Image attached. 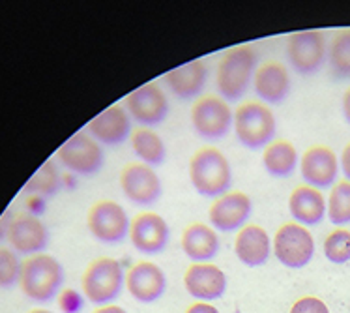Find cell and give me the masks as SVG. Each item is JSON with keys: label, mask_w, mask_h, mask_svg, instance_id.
Segmentation results:
<instances>
[{"label": "cell", "mask_w": 350, "mask_h": 313, "mask_svg": "<svg viewBox=\"0 0 350 313\" xmlns=\"http://www.w3.org/2000/svg\"><path fill=\"white\" fill-rule=\"evenodd\" d=\"M58 188H60V173L57 165L53 162H45L34 173V177L30 178L29 184L25 186V192L34 193L38 197H49L58 192Z\"/></svg>", "instance_id": "obj_27"}, {"label": "cell", "mask_w": 350, "mask_h": 313, "mask_svg": "<svg viewBox=\"0 0 350 313\" xmlns=\"http://www.w3.org/2000/svg\"><path fill=\"white\" fill-rule=\"evenodd\" d=\"M286 57L294 70L301 75H311L324 64L326 40L319 30L296 32L286 42Z\"/></svg>", "instance_id": "obj_9"}, {"label": "cell", "mask_w": 350, "mask_h": 313, "mask_svg": "<svg viewBox=\"0 0 350 313\" xmlns=\"http://www.w3.org/2000/svg\"><path fill=\"white\" fill-rule=\"evenodd\" d=\"M251 216V199L242 192L225 193L214 201L210 207L208 218L214 229L223 233H230L240 229Z\"/></svg>", "instance_id": "obj_15"}, {"label": "cell", "mask_w": 350, "mask_h": 313, "mask_svg": "<svg viewBox=\"0 0 350 313\" xmlns=\"http://www.w3.org/2000/svg\"><path fill=\"white\" fill-rule=\"evenodd\" d=\"M343 114H345V121L350 124V88L345 92L343 96Z\"/></svg>", "instance_id": "obj_36"}, {"label": "cell", "mask_w": 350, "mask_h": 313, "mask_svg": "<svg viewBox=\"0 0 350 313\" xmlns=\"http://www.w3.org/2000/svg\"><path fill=\"white\" fill-rule=\"evenodd\" d=\"M255 92L266 103H281L291 92L288 71L279 62H266L255 71Z\"/></svg>", "instance_id": "obj_20"}, {"label": "cell", "mask_w": 350, "mask_h": 313, "mask_svg": "<svg viewBox=\"0 0 350 313\" xmlns=\"http://www.w3.org/2000/svg\"><path fill=\"white\" fill-rule=\"evenodd\" d=\"M126 111L129 116L139 124H143L144 128H152L165 121V116L169 113V101L163 90L154 83L139 86L137 90L129 94L126 98Z\"/></svg>", "instance_id": "obj_11"}, {"label": "cell", "mask_w": 350, "mask_h": 313, "mask_svg": "<svg viewBox=\"0 0 350 313\" xmlns=\"http://www.w3.org/2000/svg\"><path fill=\"white\" fill-rule=\"evenodd\" d=\"M291 313H329V310L321 299L306 297V299H300L294 304Z\"/></svg>", "instance_id": "obj_33"}, {"label": "cell", "mask_w": 350, "mask_h": 313, "mask_svg": "<svg viewBox=\"0 0 350 313\" xmlns=\"http://www.w3.org/2000/svg\"><path fill=\"white\" fill-rule=\"evenodd\" d=\"M288 210L294 220L300 221L301 225H317L324 220L328 212V205L319 190L311 186L296 188L288 199Z\"/></svg>", "instance_id": "obj_22"}, {"label": "cell", "mask_w": 350, "mask_h": 313, "mask_svg": "<svg viewBox=\"0 0 350 313\" xmlns=\"http://www.w3.org/2000/svg\"><path fill=\"white\" fill-rule=\"evenodd\" d=\"M329 66L336 77H350V29L334 36L329 45Z\"/></svg>", "instance_id": "obj_28"}, {"label": "cell", "mask_w": 350, "mask_h": 313, "mask_svg": "<svg viewBox=\"0 0 350 313\" xmlns=\"http://www.w3.org/2000/svg\"><path fill=\"white\" fill-rule=\"evenodd\" d=\"M257 71V53L253 47H236L223 57L217 68V90L225 100L236 101L247 92Z\"/></svg>", "instance_id": "obj_3"}, {"label": "cell", "mask_w": 350, "mask_h": 313, "mask_svg": "<svg viewBox=\"0 0 350 313\" xmlns=\"http://www.w3.org/2000/svg\"><path fill=\"white\" fill-rule=\"evenodd\" d=\"M23 263L14 249L0 248V287L10 289L21 279Z\"/></svg>", "instance_id": "obj_31"}, {"label": "cell", "mask_w": 350, "mask_h": 313, "mask_svg": "<svg viewBox=\"0 0 350 313\" xmlns=\"http://www.w3.org/2000/svg\"><path fill=\"white\" fill-rule=\"evenodd\" d=\"M273 253L288 268H301L313 259V235L300 223H286L273 238Z\"/></svg>", "instance_id": "obj_6"}, {"label": "cell", "mask_w": 350, "mask_h": 313, "mask_svg": "<svg viewBox=\"0 0 350 313\" xmlns=\"http://www.w3.org/2000/svg\"><path fill=\"white\" fill-rule=\"evenodd\" d=\"M88 229L100 242L118 244L128 235L129 218L115 201H101L88 212Z\"/></svg>", "instance_id": "obj_10"}, {"label": "cell", "mask_w": 350, "mask_h": 313, "mask_svg": "<svg viewBox=\"0 0 350 313\" xmlns=\"http://www.w3.org/2000/svg\"><path fill=\"white\" fill-rule=\"evenodd\" d=\"M262 164L273 177H288L298 165V152L288 141H273L265 150Z\"/></svg>", "instance_id": "obj_25"}, {"label": "cell", "mask_w": 350, "mask_h": 313, "mask_svg": "<svg viewBox=\"0 0 350 313\" xmlns=\"http://www.w3.org/2000/svg\"><path fill=\"white\" fill-rule=\"evenodd\" d=\"M189 178L195 190L204 197H221L230 188L232 171L229 160L217 149L199 150L189 164Z\"/></svg>", "instance_id": "obj_2"}, {"label": "cell", "mask_w": 350, "mask_h": 313, "mask_svg": "<svg viewBox=\"0 0 350 313\" xmlns=\"http://www.w3.org/2000/svg\"><path fill=\"white\" fill-rule=\"evenodd\" d=\"M328 218L334 225L350 223V182H339L332 188L328 201Z\"/></svg>", "instance_id": "obj_29"}, {"label": "cell", "mask_w": 350, "mask_h": 313, "mask_svg": "<svg viewBox=\"0 0 350 313\" xmlns=\"http://www.w3.org/2000/svg\"><path fill=\"white\" fill-rule=\"evenodd\" d=\"M234 132L240 142L247 149H262L266 145H272V139L275 137V116L258 101L243 103L236 109Z\"/></svg>", "instance_id": "obj_4"}, {"label": "cell", "mask_w": 350, "mask_h": 313, "mask_svg": "<svg viewBox=\"0 0 350 313\" xmlns=\"http://www.w3.org/2000/svg\"><path fill=\"white\" fill-rule=\"evenodd\" d=\"M208 70L202 60H191L165 75V83L180 100L197 98L206 85Z\"/></svg>", "instance_id": "obj_21"}, {"label": "cell", "mask_w": 350, "mask_h": 313, "mask_svg": "<svg viewBox=\"0 0 350 313\" xmlns=\"http://www.w3.org/2000/svg\"><path fill=\"white\" fill-rule=\"evenodd\" d=\"M129 295L143 304L156 302L165 292L167 279H165L163 271L154 263H139L129 271L126 278Z\"/></svg>", "instance_id": "obj_18"}, {"label": "cell", "mask_w": 350, "mask_h": 313, "mask_svg": "<svg viewBox=\"0 0 350 313\" xmlns=\"http://www.w3.org/2000/svg\"><path fill=\"white\" fill-rule=\"evenodd\" d=\"M58 306L64 313H77L83 308V299L75 289H64L58 297Z\"/></svg>", "instance_id": "obj_32"}, {"label": "cell", "mask_w": 350, "mask_h": 313, "mask_svg": "<svg viewBox=\"0 0 350 313\" xmlns=\"http://www.w3.org/2000/svg\"><path fill=\"white\" fill-rule=\"evenodd\" d=\"M182 248L191 261L206 263L219 253V236L204 223H193L184 231Z\"/></svg>", "instance_id": "obj_24"}, {"label": "cell", "mask_w": 350, "mask_h": 313, "mask_svg": "<svg viewBox=\"0 0 350 313\" xmlns=\"http://www.w3.org/2000/svg\"><path fill=\"white\" fill-rule=\"evenodd\" d=\"M29 313H53V312H49V310H40V308H38V310H32V312Z\"/></svg>", "instance_id": "obj_38"}, {"label": "cell", "mask_w": 350, "mask_h": 313, "mask_svg": "<svg viewBox=\"0 0 350 313\" xmlns=\"http://www.w3.org/2000/svg\"><path fill=\"white\" fill-rule=\"evenodd\" d=\"M122 190L135 205H152L161 195V180L146 164H129L120 177Z\"/></svg>", "instance_id": "obj_13"}, {"label": "cell", "mask_w": 350, "mask_h": 313, "mask_svg": "<svg viewBox=\"0 0 350 313\" xmlns=\"http://www.w3.org/2000/svg\"><path fill=\"white\" fill-rule=\"evenodd\" d=\"M88 134L103 145H122L131 134V116L122 105H113L88 122Z\"/></svg>", "instance_id": "obj_17"}, {"label": "cell", "mask_w": 350, "mask_h": 313, "mask_svg": "<svg viewBox=\"0 0 350 313\" xmlns=\"http://www.w3.org/2000/svg\"><path fill=\"white\" fill-rule=\"evenodd\" d=\"M341 169H343L345 177L350 182V145H347L341 154Z\"/></svg>", "instance_id": "obj_34"}, {"label": "cell", "mask_w": 350, "mask_h": 313, "mask_svg": "<svg viewBox=\"0 0 350 313\" xmlns=\"http://www.w3.org/2000/svg\"><path fill=\"white\" fill-rule=\"evenodd\" d=\"M8 242L15 253L25 255H38L47 248L49 231L38 216L34 214H21L12 220L8 229Z\"/></svg>", "instance_id": "obj_12"}, {"label": "cell", "mask_w": 350, "mask_h": 313, "mask_svg": "<svg viewBox=\"0 0 350 313\" xmlns=\"http://www.w3.org/2000/svg\"><path fill=\"white\" fill-rule=\"evenodd\" d=\"M300 171L304 180L314 190H324L336 184L339 162L334 150L328 147H313L309 149L300 162Z\"/></svg>", "instance_id": "obj_14"}, {"label": "cell", "mask_w": 350, "mask_h": 313, "mask_svg": "<svg viewBox=\"0 0 350 313\" xmlns=\"http://www.w3.org/2000/svg\"><path fill=\"white\" fill-rule=\"evenodd\" d=\"M124 271L116 259H96L83 276V292L92 304H109L120 295Z\"/></svg>", "instance_id": "obj_5"}, {"label": "cell", "mask_w": 350, "mask_h": 313, "mask_svg": "<svg viewBox=\"0 0 350 313\" xmlns=\"http://www.w3.org/2000/svg\"><path fill=\"white\" fill-rule=\"evenodd\" d=\"M64 281V268L55 257L38 253L23 263L21 284L23 292L34 302H49L60 292Z\"/></svg>", "instance_id": "obj_1"}, {"label": "cell", "mask_w": 350, "mask_h": 313, "mask_svg": "<svg viewBox=\"0 0 350 313\" xmlns=\"http://www.w3.org/2000/svg\"><path fill=\"white\" fill-rule=\"evenodd\" d=\"M324 255L336 264H345L350 261V231L336 229L324 240Z\"/></svg>", "instance_id": "obj_30"}, {"label": "cell", "mask_w": 350, "mask_h": 313, "mask_svg": "<svg viewBox=\"0 0 350 313\" xmlns=\"http://www.w3.org/2000/svg\"><path fill=\"white\" fill-rule=\"evenodd\" d=\"M169 242V225L159 214H139L131 223V244L139 251L154 255L163 251Z\"/></svg>", "instance_id": "obj_16"}, {"label": "cell", "mask_w": 350, "mask_h": 313, "mask_svg": "<svg viewBox=\"0 0 350 313\" xmlns=\"http://www.w3.org/2000/svg\"><path fill=\"white\" fill-rule=\"evenodd\" d=\"M94 313H128V312L120 306H101L98 308Z\"/></svg>", "instance_id": "obj_37"}, {"label": "cell", "mask_w": 350, "mask_h": 313, "mask_svg": "<svg viewBox=\"0 0 350 313\" xmlns=\"http://www.w3.org/2000/svg\"><path fill=\"white\" fill-rule=\"evenodd\" d=\"M58 160L66 169L88 177L103 167V150L94 137L75 134L58 149Z\"/></svg>", "instance_id": "obj_7"}, {"label": "cell", "mask_w": 350, "mask_h": 313, "mask_svg": "<svg viewBox=\"0 0 350 313\" xmlns=\"http://www.w3.org/2000/svg\"><path fill=\"white\" fill-rule=\"evenodd\" d=\"M131 147L135 150L137 156L143 160V164L150 165V167L163 164L167 150H165L163 139L157 136L156 132L148 128L137 129L131 137Z\"/></svg>", "instance_id": "obj_26"}, {"label": "cell", "mask_w": 350, "mask_h": 313, "mask_svg": "<svg viewBox=\"0 0 350 313\" xmlns=\"http://www.w3.org/2000/svg\"><path fill=\"white\" fill-rule=\"evenodd\" d=\"M186 313H219V312H217L212 304H204V302H200V304H193V306L189 308Z\"/></svg>", "instance_id": "obj_35"}, {"label": "cell", "mask_w": 350, "mask_h": 313, "mask_svg": "<svg viewBox=\"0 0 350 313\" xmlns=\"http://www.w3.org/2000/svg\"><path fill=\"white\" fill-rule=\"evenodd\" d=\"M232 111L229 103L217 96L200 98L191 109V122L195 132L204 139H221L232 126Z\"/></svg>", "instance_id": "obj_8"}, {"label": "cell", "mask_w": 350, "mask_h": 313, "mask_svg": "<svg viewBox=\"0 0 350 313\" xmlns=\"http://www.w3.org/2000/svg\"><path fill=\"white\" fill-rule=\"evenodd\" d=\"M187 292L199 300H215L227 289V278L221 268L214 264L197 263L189 266L184 276Z\"/></svg>", "instance_id": "obj_19"}, {"label": "cell", "mask_w": 350, "mask_h": 313, "mask_svg": "<svg viewBox=\"0 0 350 313\" xmlns=\"http://www.w3.org/2000/svg\"><path fill=\"white\" fill-rule=\"evenodd\" d=\"M234 251L243 264L260 266L270 259V236L258 225H247L236 236Z\"/></svg>", "instance_id": "obj_23"}]
</instances>
